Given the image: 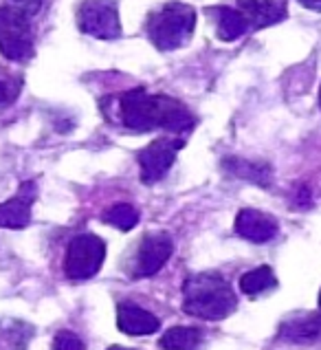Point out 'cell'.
Segmentation results:
<instances>
[{
	"label": "cell",
	"instance_id": "obj_1",
	"mask_svg": "<svg viewBox=\"0 0 321 350\" xmlns=\"http://www.w3.org/2000/svg\"><path fill=\"white\" fill-rule=\"evenodd\" d=\"M119 122L135 133L167 130V133H189L194 130V115L189 108L169 95H150L143 88H132L119 97Z\"/></svg>",
	"mask_w": 321,
	"mask_h": 350
},
{
	"label": "cell",
	"instance_id": "obj_2",
	"mask_svg": "<svg viewBox=\"0 0 321 350\" xmlns=\"http://www.w3.org/2000/svg\"><path fill=\"white\" fill-rule=\"evenodd\" d=\"M238 306L232 284L218 273H196L183 282V311L205 322H220Z\"/></svg>",
	"mask_w": 321,
	"mask_h": 350
},
{
	"label": "cell",
	"instance_id": "obj_3",
	"mask_svg": "<svg viewBox=\"0 0 321 350\" xmlns=\"http://www.w3.org/2000/svg\"><path fill=\"white\" fill-rule=\"evenodd\" d=\"M148 38L158 51L185 46L194 36L196 12L185 3H165L148 16Z\"/></svg>",
	"mask_w": 321,
	"mask_h": 350
},
{
	"label": "cell",
	"instance_id": "obj_4",
	"mask_svg": "<svg viewBox=\"0 0 321 350\" xmlns=\"http://www.w3.org/2000/svg\"><path fill=\"white\" fill-rule=\"evenodd\" d=\"M0 53L12 62H27L33 55V31L29 16L16 7H0Z\"/></svg>",
	"mask_w": 321,
	"mask_h": 350
},
{
	"label": "cell",
	"instance_id": "obj_5",
	"mask_svg": "<svg viewBox=\"0 0 321 350\" xmlns=\"http://www.w3.org/2000/svg\"><path fill=\"white\" fill-rule=\"evenodd\" d=\"M106 260V243L95 234H79L66 247L64 273L71 280H90Z\"/></svg>",
	"mask_w": 321,
	"mask_h": 350
},
{
	"label": "cell",
	"instance_id": "obj_6",
	"mask_svg": "<svg viewBox=\"0 0 321 350\" xmlns=\"http://www.w3.org/2000/svg\"><path fill=\"white\" fill-rule=\"evenodd\" d=\"M79 31L97 40L122 38V20L115 0H86L77 12Z\"/></svg>",
	"mask_w": 321,
	"mask_h": 350
},
{
	"label": "cell",
	"instance_id": "obj_7",
	"mask_svg": "<svg viewBox=\"0 0 321 350\" xmlns=\"http://www.w3.org/2000/svg\"><path fill=\"white\" fill-rule=\"evenodd\" d=\"M183 146H185L183 139H169V137H160L150 146H145L137 157L139 170H141V181L148 185L160 181L169 172V167L174 165L176 152Z\"/></svg>",
	"mask_w": 321,
	"mask_h": 350
},
{
	"label": "cell",
	"instance_id": "obj_8",
	"mask_svg": "<svg viewBox=\"0 0 321 350\" xmlns=\"http://www.w3.org/2000/svg\"><path fill=\"white\" fill-rule=\"evenodd\" d=\"M172 252H174V243L169 234L165 232L148 234L141 240V245H139V252L132 260V267H130V275L135 280L156 275L165 267Z\"/></svg>",
	"mask_w": 321,
	"mask_h": 350
},
{
	"label": "cell",
	"instance_id": "obj_9",
	"mask_svg": "<svg viewBox=\"0 0 321 350\" xmlns=\"http://www.w3.org/2000/svg\"><path fill=\"white\" fill-rule=\"evenodd\" d=\"M236 234L240 238L249 240V243L264 245L268 240H273L279 232V225L273 216H268L260 209H240L236 216Z\"/></svg>",
	"mask_w": 321,
	"mask_h": 350
},
{
	"label": "cell",
	"instance_id": "obj_10",
	"mask_svg": "<svg viewBox=\"0 0 321 350\" xmlns=\"http://www.w3.org/2000/svg\"><path fill=\"white\" fill-rule=\"evenodd\" d=\"M38 187L33 181L20 185L18 194L9 201L0 203V227L3 229H23L31 223V205L36 201Z\"/></svg>",
	"mask_w": 321,
	"mask_h": 350
},
{
	"label": "cell",
	"instance_id": "obj_11",
	"mask_svg": "<svg viewBox=\"0 0 321 350\" xmlns=\"http://www.w3.org/2000/svg\"><path fill=\"white\" fill-rule=\"evenodd\" d=\"M117 326L126 335H152L158 331V317L135 302H122L117 308Z\"/></svg>",
	"mask_w": 321,
	"mask_h": 350
},
{
	"label": "cell",
	"instance_id": "obj_12",
	"mask_svg": "<svg viewBox=\"0 0 321 350\" xmlns=\"http://www.w3.org/2000/svg\"><path fill=\"white\" fill-rule=\"evenodd\" d=\"M238 9L255 29L282 23L288 14V0H238Z\"/></svg>",
	"mask_w": 321,
	"mask_h": 350
},
{
	"label": "cell",
	"instance_id": "obj_13",
	"mask_svg": "<svg viewBox=\"0 0 321 350\" xmlns=\"http://www.w3.org/2000/svg\"><path fill=\"white\" fill-rule=\"evenodd\" d=\"M277 333L286 342H315L321 337V311L319 313H295L279 324Z\"/></svg>",
	"mask_w": 321,
	"mask_h": 350
},
{
	"label": "cell",
	"instance_id": "obj_14",
	"mask_svg": "<svg viewBox=\"0 0 321 350\" xmlns=\"http://www.w3.org/2000/svg\"><path fill=\"white\" fill-rule=\"evenodd\" d=\"M223 165L236 178L255 183L260 187H270V183H273V167L264 161H249V159H240V157H227Z\"/></svg>",
	"mask_w": 321,
	"mask_h": 350
},
{
	"label": "cell",
	"instance_id": "obj_15",
	"mask_svg": "<svg viewBox=\"0 0 321 350\" xmlns=\"http://www.w3.org/2000/svg\"><path fill=\"white\" fill-rule=\"evenodd\" d=\"M209 14L214 16L216 23V36L223 40V42H234L240 36L247 33L249 29V20L247 16L236 7H214L209 9Z\"/></svg>",
	"mask_w": 321,
	"mask_h": 350
},
{
	"label": "cell",
	"instance_id": "obj_16",
	"mask_svg": "<svg viewBox=\"0 0 321 350\" xmlns=\"http://www.w3.org/2000/svg\"><path fill=\"white\" fill-rule=\"evenodd\" d=\"M200 339H203V333L194 326H174L169 331L163 333L160 337V348L165 350H196Z\"/></svg>",
	"mask_w": 321,
	"mask_h": 350
},
{
	"label": "cell",
	"instance_id": "obj_17",
	"mask_svg": "<svg viewBox=\"0 0 321 350\" xmlns=\"http://www.w3.org/2000/svg\"><path fill=\"white\" fill-rule=\"evenodd\" d=\"M277 286V278L270 267H257L240 278V291L247 295H260Z\"/></svg>",
	"mask_w": 321,
	"mask_h": 350
},
{
	"label": "cell",
	"instance_id": "obj_18",
	"mask_svg": "<svg viewBox=\"0 0 321 350\" xmlns=\"http://www.w3.org/2000/svg\"><path fill=\"white\" fill-rule=\"evenodd\" d=\"M104 221L108 225L122 229V232H130V229H135L139 223V209L130 203H115L104 214Z\"/></svg>",
	"mask_w": 321,
	"mask_h": 350
},
{
	"label": "cell",
	"instance_id": "obj_19",
	"mask_svg": "<svg viewBox=\"0 0 321 350\" xmlns=\"http://www.w3.org/2000/svg\"><path fill=\"white\" fill-rule=\"evenodd\" d=\"M20 88H23V77L5 66H0V106H9L12 102H16Z\"/></svg>",
	"mask_w": 321,
	"mask_h": 350
},
{
	"label": "cell",
	"instance_id": "obj_20",
	"mask_svg": "<svg viewBox=\"0 0 321 350\" xmlns=\"http://www.w3.org/2000/svg\"><path fill=\"white\" fill-rule=\"evenodd\" d=\"M53 350H86V344L71 331H59L53 337Z\"/></svg>",
	"mask_w": 321,
	"mask_h": 350
},
{
	"label": "cell",
	"instance_id": "obj_21",
	"mask_svg": "<svg viewBox=\"0 0 321 350\" xmlns=\"http://www.w3.org/2000/svg\"><path fill=\"white\" fill-rule=\"evenodd\" d=\"M44 0H9V5L16 7L18 12H23L25 16H36L42 9Z\"/></svg>",
	"mask_w": 321,
	"mask_h": 350
},
{
	"label": "cell",
	"instance_id": "obj_22",
	"mask_svg": "<svg viewBox=\"0 0 321 350\" xmlns=\"http://www.w3.org/2000/svg\"><path fill=\"white\" fill-rule=\"evenodd\" d=\"M310 12H321V0H299Z\"/></svg>",
	"mask_w": 321,
	"mask_h": 350
},
{
	"label": "cell",
	"instance_id": "obj_23",
	"mask_svg": "<svg viewBox=\"0 0 321 350\" xmlns=\"http://www.w3.org/2000/svg\"><path fill=\"white\" fill-rule=\"evenodd\" d=\"M108 350H132V348H122V346H110Z\"/></svg>",
	"mask_w": 321,
	"mask_h": 350
},
{
	"label": "cell",
	"instance_id": "obj_24",
	"mask_svg": "<svg viewBox=\"0 0 321 350\" xmlns=\"http://www.w3.org/2000/svg\"><path fill=\"white\" fill-rule=\"evenodd\" d=\"M319 108H321V86H319Z\"/></svg>",
	"mask_w": 321,
	"mask_h": 350
},
{
	"label": "cell",
	"instance_id": "obj_25",
	"mask_svg": "<svg viewBox=\"0 0 321 350\" xmlns=\"http://www.w3.org/2000/svg\"><path fill=\"white\" fill-rule=\"evenodd\" d=\"M319 308H321V293H319Z\"/></svg>",
	"mask_w": 321,
	"mask_h": 350
}]
</instances>
